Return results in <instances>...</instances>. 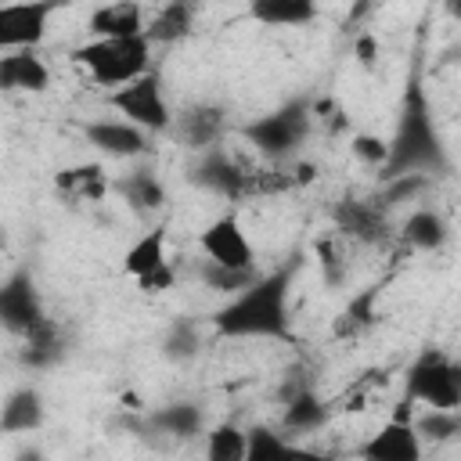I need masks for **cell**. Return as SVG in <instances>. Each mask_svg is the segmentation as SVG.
I'll use <instances>...</instances> for the list:
<instances>
[{"instance_id": "6da1fadb", "label": "cell", "mask_w": 461, "mask_h": 461, "mask_svg": "<svg viewBox=\"0 0 461 461\" xmlns=\"http://www.w3.org/2000/svg\"><path fill=\"white\" fill-rule=\"evenodd\" d=\"M288 270L259 274L212 313V328L223 339H288Z\"/></svg>"}, {"instance_id": "7a4b0ae2", "label": "cell", "mask_w": 461, "mask_h": 461, "mask_svg": "<svg viewBox=\"0 0 461 461\" xmlns=\"http://www.w3.org/2000/svg\"><path fill=\"white\" fill-rule=\"evenodd\" d=\"M443 166H447V151H443V140L436 133L432 108L425 101V90L418 83H411V90L403 97L396 133L389 140V162L382 169V180H396V176H407V173L429 176Z\"/></svg>"}, {"instance_id": "3957f363", "label": "cell", "mask_w": 461, "mask_h": 461, "mask_svg": "<svg viewBox=\"0 0 461 461\" xmlns=\"http://www.w3.org/2000/svg\"><path fill=\"white\" fill-rule=\"evenodd\" d=\"M72 61L86 68V76L97 86H126L151 72V43L148 36H126V40H90L72 50Z\"/></svg>"}, {"instance_id": "277c9868", "label": "cell", "mask_w": 461, "mask_h": 461, "mask_svg": "<svg viewBox=\"0 0 461 461\" xmlns=\"http://www.w3.org/2000/svg\"><path fill=\"white\" fill-rule=\"evenodd\" d=\"M411 403H425L429 411H457L461 407V371L439 349H425L407 367V396Z\"/></svg>"}, {"instance_id": "5b68a950", "label": "cell", "mask_w": 461, "mask_h": 461, "mask_svg": "<svg viewBox=\"0 0 461 461\" xmlns=\"http://www.w3.org/2000/svg\"><path fill=\"white\" fill-rule=\"evenodd\" d=\"M310 119H313V115H310L306 101H292V104H285V108H277V112H270V115L252 119V122L245 126V140H249L259 155H267V158H288V155L306 140Z\"/></svg>"}, {"instance_id": "8992f818", "label": "cell", "mask_w": 461, "mask_h": 461, "mask_svg": "<svg viewBox=\"0 0 461 461\" xmlns=\"http://www.w3.org/2000/svg\"><path fill=\"white\" fill-rule=\"evenodd\" d=\"M108 101L119 112V119L137 126L140 133H162V130L173 126L169 104H166V94H162V79L155 72H144L140 79L112 90Z\"/></svg>"}, {"instance_id": "52a82bcc", "label": "cell", "mask_w": 461, "mask_h": 461, "mask_svg": "<svg viewBox=\"0 0 461 461\" xmlns=\"http://www.w3.org/2000/svg\"><path fill=\"white\" fill-rule=\"evenodd\" d=\"M54 0H29V4H0V54L11 50H36L47 36L54 18Z\"/></svg>"}, {"instance_id": "ba28073f", "label": "cell", "mask_w": 461, "mask_h": 461, "mask_svg": "<svg viewBox=\"0 0 461 461\" xmlns=\"http://www.w3.org/2000/svg\"><path fill=\"white\" fill-rule=\"evenodd\" d=\"M198 245L205 252V263H212L220 270H256L252 241H249V234H245V227H241V220L234 212L216 216L198 234Z\"/></svg>"}, {"instance_id": "9c48e42d", "label": "cell", "mask_w": 461, "mask_h": 461, "mask_svg": "<svg viewBox=\"0 0 461 461\" xmlns=\"http://www.w3.org/2000/svg\"><path fill=\"white\" fill-rule=\"evenodd\" d=\"M47 321L50 317L43 313L40 292L25 270H14L11 277L0 281V328H7L18 339H29Z\"/></svg>"}, {"instance_id": "30bf717a", "label": "cell", "mask_w": 461, "mask_h": 461, "mask_svg": "<svg viewBox=\"0 0 461 461\" xmlns=\"http://www.w3.org/2000/svg\"><path fill=\"white\" fill-rule=\"evenodd\" d=\"M83 137L86 144H94L101 155H112V158H137L148 148V133H140L122 119H94L83 126Z\"/></svg>"}, {"instance_id": "8fae6325", "label": "cell", "mask_w": 461, "mask_h": 461, "mask_svg": "<svg viewBox=\"0 0 461 461\" xmlns=\"http://www.w3.org/2000/svg\"><path fill=\"white\" fill-rule=\"evenodd\" d=\"M50 86V68L36 50L0 54V90L4 94H43Z\"/></svg>"}, {"instance_id": "7c38bea8", "label": "cell", "mask_w": 461, "mask_h": 461, "mask_svg": "<svg viewBox=\"0 0 461 461\" xmlns=\"http://www.w3.org/2000/svg\"><path fill=\"white\" fill-rule=\"evenodd\" d=\"M364 461H421V439L411 421H385L364 447Z\"/></svg>"}, {"instance_id": "4fadbf2b", "label": "cell", "mask_w": 461, "mask_h": 461, "mask_svg": "<svg viewBox=\"0 0 461 461\" xmlns=\"http://www.w3.org/2000/svg\"><path fill=\"white\" fill-rule=\"evenodd\" d=\"M94 40H126V36H140L144 32V7L130 4V0H115V4H101L90 11L86 22Z\"/></svg>"}, {"instance_id": "5bb4252c", "label": "cell", "mask_w": 461, "mask_h": 461, "mask_svg": "<svg viewBox=\"0 0 461 461\" xmlns=\"http://www.w3.org/2000/svg\"><path fill=\"white\" fill-rule=\"evenodd\" d=\"M191 180L212 194H223V198H238L245 187H249V173H241L227 155L220 151H205L202 162L191 166Z\"/></svg>"}, {"instance_id": "9a60e30c", "label": "cell", "mask_w": 461, "mask_h": 461, "mask_svg": "<svg viewBox=\"0 0 461 461\" xmlns=\"http://www.w3.org/2000/svg\"><path fill=\"white\" fill-rule=\"evenodd\" d=\"M47 418L43 396L32 385H22L14 393H7V400L0 403V432L4 436H22V432H36Z\"/></svg>"}, {"instance_id": "2e32d148", "label": "cell", "mask_w": 461, "mask_h": 461, "mask_svg": "<svg viewBox=\"0 0 461 461\" xmlns=\"http://www.w3.org/2000/svg\"><path fill=\"white\" fill-rule=\"evenodd\" d=\"M54 191L61 198H68V202H101L112 191V180L97 162H79V166L58 169Z\"/></svg>"}, {"instance_id": "e0dca14e", "label": "cell", "mask_w": 461, "mask_h": 461, "mask_svg": "<svg viewBox=\"0 0 461 461\" xmlns=\"http://www.w3.org/2000/svg\"><path fill=\"white\" fill-rule=\"evenodd\" d=\"M148 425H151L155 432H162L166 439L176 443V439H194V436L205 429V414H202L198 403L176 400V403H166V407L151 411V414H148Z\"/></svg>"}, {"instance_id": "ac0fdd59", "label": "cell", "mask_w": 461, "mask_h": 461, "mask_svg": "<svg viewBox=\"0 0 461 461\" xmlns=\"http://www.w3.org/2000/svg\"><path fill=\"white\" fill-rule=\"evenodd\" d=\"M112 191H115L133 212H155V209L166 205V187H162V180H158L155 173H148V169H133V173L112 180Z\"/></svg>"}, {"instance_id": "d6986e66", "label": "cell", "mask_w": 461, "mask_h": 461, "mask_svg": "<svg viewBox=\"0 0 461 461\" xmlns=\"http://www.w3.org/2000/svg\"><path fill=\"white\" fill-rule=\"evenodd\" d=\"M176 133L184 137L187 148H209L220 133H223V108L216 104H191L187 112H180L173 119Z\"/></svg>"}, {"instance_id": "ffe728a7", "label": "cell", "mask_w": 461, "mask_h": 461, "mask_svg": "<svg viewBox=\"0 0 461 461\" xmlns=\"http://www.w3.org/2000/svg\"><path fill=\"white\" fill-rule=\"evenodd\" d=\"M122 267H126V274H130L133 281H140V277H148V274L169 267V256H166V227L158 223V227L144 230V234L126 249Z\"/></svg>"}, {"instance_id": "44dd1931", "label": "cell", "mask_w": 461, "mask_h": 461, "mask_svg": "<svg viewBox=\"0 0 461 461\" xmlns=\"http://www.w3.org/2000/svg\"><path fill=\"white\" fill-rule=\"evenodd\" d=\"M249 14L259 25H274V29H299L310 25L317 18V4L310 0H252Z\"/></svg>"}, {"instance_id": "7402d4cb", "label": "cell", "mask_w": 461, "mask_h": 461, "mask_svg": "<svg viewBox=\"0 0 461 461\" xmlns=\"http://www.w3.org/2000/svg\"><path fill=\"white\" fill-rule=\"evenodd\" d=\"M194 29V4H184V0H173V4H162L155 11L151 22H144V36L148 43H176L184 40L187 32Z\"/></svg>"}, {"instance_id": "603a6c76", "label": "cell", "mask_w": 461, "mask_h": 461, "mask_svg": "<svg viewBox=\"0 0 461 461\" xmlns=\"http://www.w3.org/2000/svg\"><path fill=\"white\" fill-rule=\"evenodd\" d=\"M324 421H328V407L313 389L303 385L299 393H292L285 400V432L306 436V432H317Z\"/></svg>"}, {"instance_id": "cb8c5ba5", "label": "cell", "mask_w": 461, "mask_h": 461, "mask_svg": "<svg viewBox=\"0 0 461 461\" xmlns=\"http://www.w3.org/2000/svg\"><path fill=\"white\" fill-rule=\"evenodd\" d=\"M400 234H403V241H407L411 249H421V252H436V249L447 241L450 227H447V220H443L436 209H414V212L403 220Z\"/></svg>"}, {"instance_id": "d4e9b609", "label": "cell", "mask_w": 461, "mask_h": 461, "mask_svg": "<svg viewBox=\"0 0 461 461\" xmlns=\"http://www.w3.org/2000/svg\"><path fill=\"white\" fill-rule=\"evenodd\" d=\"M335 220H339V227H342L346 234H353V238H360V241L382 238V212H378V205H371V202H342V205L335 209Z\"/></svg>"}, {"instance_id": "484cf974", "label": "cell", "mask_w": 461, "mask_h": 461, "mask_svg": "<svg viewBox=\"0 0 461 461\" xmlns=\"http://www.w3.org/2000/svg\"><path fill=\"white\" fill-rule=\"evenodd\" d=\"M25 346H22V364L25 367H50V364H58L61 360V339H58V328H54V321H47V324H40L29 339H22Z\"/></svg>"}, {"instance_id": "4316f807", "label": "cell", "mask_w": 461, "mask_h": 461, "mask_svg": "<svg viewBox=\"0 0 461 461\" xmlns=\"http://www.w3.org/2000/svg\"><path fill=\"white\" fill-rule=\"evenodd\" d=\"M205 461H245V429L220 421L205 432Z\"/></svg>"}, {"instance_id": "83f0119b", "label": "cell", "mask_w": 461, "mask_h": 461, "mask_svg": "<svg viewBox=\"0 0 461 461\" xmlns=\"http://www.w3.org/2000/svg\"><path fill=\"white\" fill-rule=\"evenodd\" d=\"M288 439L267 425H256L245 432V461H285Z\"/></svg>"}, {"instance_id": "f1b7e54d", "label": "cell", "mask_w": 461, "mask_h": 461, "mask_svg": "<svg viewBox=\"0 0 461 461\" xmlns=\"http://www.w3.org/2000/svg\"><path fill=\"white\" fill-rule=\"evenodd\" d=\"M198 349H202V339H198V331H194L191 321H176V324L166 331V339H162V353H166L173 364L194 360Z\"/></svg>"}, {"instance_id": "f546056e", "label": "cell", "mask_w": 461, "mask_h": 461, "mask_svg": "<svg viewBox=\"0 0 461 461\" xmlns=\"http://www.w3.org/2000/svg\"><path fill=\"white\" fill-rule=\"evenodd\" d=\"M411 425H414V432H418L421 443H425V439H432V443H447V439L457 436L461 418H457V411H425L421 418H411Z\"/></svg>"}, {"instance_id": "4dcf8cb0", "label": "cell", "mask_w": 461, "mask_h": 461, "mask_svg": "<svg viewBox=\"0 0 461 461\" xmlns=\"http://www.w3.org/2000/svg\"><path fill=\"white\" fill-rule=\"evenodd\" d=\"M202 277L209 281V288L227 292V295H238V292H245V288L259 277V270H220V267L205 263V274H202Z\"/></svg>"}, {"instance_id": "1f68e13d", "label": "cell", "mask_w": 461, "mask_h": 461, "mask_svg": "<svg viewBox=\"0 0 461 461\" xmlns=\"http://www.w3.org/2000/svg\"><path fill=\"white\" fill-rule=\"evenodd\" d=\"M349 151H353L364 166H375V169H385V162H389V140L378 137V133H357V137L349 140Z\"/></svg>"}, {"instance_id": "d6a6232c", "label": "cell", "mask_w": 461, "mask_h": 461, "mask_svg": "<svg viewBox=\"0 0 461 461\" xmlns=\"http://www.w3.org/2000/svg\"><path fill=\"white\" fill-rule=\"evenodd\" d=\"M429 184V176H421V173H407V176H396V180H385V202L382 205H389V202H400V198H411V194H418L421 187Z\"/></svg>"}, {"instance_id": "836d02e7", "label": "cell", "mask_w": 461, "mask_h": 461, "mask_svg": "<svg viewBox=\"0 0 461 461\" xmlns=\"http://www.w3.org/2000/svg\"><path fill=\"white\" fill-rule=\"evenodd\" d=\"M173 267H162V270H155V274H148V277H140L137 281V288L140 292H148V295H158V292H166V288H173Z\"/></svg>"}, {"instance_id": "e575fe53", "label": "cell", "mask_w": 461, "mask_h": 461, "mask_svg": "<svg viewBox=\"0 0 461 461\" xmlns=\"http://www.w3.org/2000/svg\"><path fill=\"white\" fill-rule=\"evenodd\" d=\"M357 61L364 68H375V61H378V40H375V32H360L357 36Z\"/></svg>"}, {"instance_id": "d590c367", "label": "cell", "mask_w": 461, "mask_h": 461, "mask_svg": "<svg viewBox=\"0 0 461 461\" xmlns=\"http://www.w3.org/2000/svg\"><path fill=\"white\" fill-rule=\"evenodd\" d=\"M285 461H331V457H324V454H317V450H306V447H295V443H288V450H285Z\"/></svg>"}, {"instance_id": "8d00e7d4", "label": "cell", "mask_w": 461, "mask_h": 461, "mask_svg": "<svg viewBox=\"0 0 461 461\" xmlns=\"http://www.w3.org/2000/svg\"><path fill=\"white\" fill-rule=\"evenodd\" d=\"M14 461H47V454H43L40 447H22V450L14 454Z\"/></svg>"}, {"instance_id": "74e56055", "label": "cell", "mask_w": 461, "mask_h": 461, "mask_svg": "<svg viewBox=\"0 0 461 461\" xmlns=\"http://www.w3.org/2000/svg\"><path fill=\"white\" fill-rule=\"evenodd\" d=\"M0 241H4V230H0Z\"/></svg>"}]
</instances>
